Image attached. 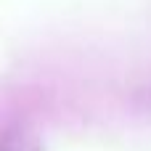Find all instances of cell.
<instances>
[{"mask_svg": "<svg viewBox=\"0 0 151 151\" xmlns=\"http://www.w3.org/2000/svg\"><path fill=\"white\" fill-rule=\"evenodd\" d=\"M0 151H11V143H8V141H5V138H3V141H0Z\"/></svg>", "mask_w": 151, "mask_h": 151, "instance_id": "6da1fadb", "label": "cell"}]
</instances>
